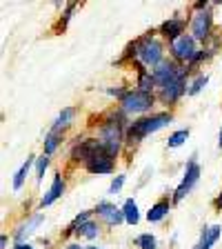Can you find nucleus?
Here are the masks:
<instances>
[{
    "label": "nucleus",
    "mask_w": 222,
    "mask_h": 249,
    "mask_svg": "<svg viewBox=\"0 0 222 249\" xmlns=\"http://www.w3.org/2000/svg\"><path fill=\"white\" fill-rule=\"evenodd\" d=\"M136 245L140 249H155V236L154 233H142V236H138Z\"/></svg>",
    "instance_id": "27"
},
{
    "label": "nucleus",
    "mask_w": 222,
    "mask_h": 249,
    "mask_svg": "<svg viewBox=\"0 0 222 249\" xmlns=\"http://www.w3.org/2000/svg\"><path fill=\"white\" fill-rule=\"evenodd\" d=\"M136 58L140 60L142 67L155 69L165 60V47H162V42L158 40V38L147 34L145 38H140V40L136 42Z\"/></svg>",
    "instance_id": "3"
},
{
    "label": "nucleus",
    "mask_w": 222,
    "mask_h": 249,
    "mask_svg": "<svg viewBox=\"0 0 222 249\" xmlns=\"http://www.w3.org/2000/svg\"><path fill=\"white\" fill-rule=\"evenodd\" d=\"M89 216H91V212H83V213H78V216L73 218V223L67 227V233H76V229L80 227V225H83V223H87V220H89Z\"/></svg>",
    "instance_id": "28"
},
{
    "label": "nucleus",
    "mask_w": 222,
    "mask_h": 249,
    "mask_svg": "<svg viewBox=\"0 0 222 249\" xmlns=\"http://www.w3.org/2000/svg\"><path fill=\"white\" fill-rule=\"evenodd\" d=\"M173 123V116L162 111V114H154V116H145V118H138L127 127V134H124V140L129 145H136L140 140H145L147 136L155 134V131L165 129L167 124Z\"/></svg>",
    "instance_id": "1"
},
{
    "label": "nucleus",
    "mask_w": 222,
    "mask_h": 249,
    "mask_svg": "<svg viewBox=\"0 0 222 249\" xmlns=\"http://www.w3.org/2000/svg\"><path fill=\"white\" fill-rule=\"evenodd\" d=\"M187 91H189V89H187V76H182V78H178V80H173V83L158 89V98L165 105H176Z\"/></svg>",
    "instance_id": "8"
},
{
    "label": "nucleus",
    "mask_w": 222,
    "mask_h": 249,
    "mask_svg": "<svg viewBox=\"0 0 222 249\" xmlns=\"http://www.w3.org/2000/svg\"><path fill=\"white\" fill-rule=\"evenodd\" d=\"M73 116H76V109L73 107H65L58 114V118L53 120V124H51V134H60V129H65V127H69L71 124V120H73Z\"/></svg>",
    "instance_id": "18"
},
{
    "label": "nucleus",
    "mask_w": 222,
    "mask_h": 249,
    "mask_svg": "<svg viewBox=\"0 0 222 249\" xmlns=\"http://www.w3.org/2000/svg\"><path fill=\"white\" fill-rule=\"evenodd\" d=\"M122 213H124V223L129 225H138L140 220V212H138V205H136L134 198H127L122 205Z\"/></svg>",
    "instance_id": "21"
},
{
    "label": "nucleus",
    "mask_w": 222,
    "mask_h": 249,
    "mask_svg": "<svg viewBox=\"0 0 222 249\" xmlns=\"http://www.w3.org/2000/svg\"><path fill=\"white\" fill-rule=\"evenodd\" d=\"M85 249H102V247H85Z\"/></svg>",
    "instance_id": "35"
},
{
    "label": "nucleus",
    "mask_w": 222,
    "mask_h": 249,
    "mask_svg": "<svg viewBox=\"0 0 222 249\" xmlns=\"http://www.w3.org/2000/svg\"><path fill=\"white\" fill-rule=\"evenodd\" d=\"M47 167H49V156L42 154L40 158H36V182H42Z\"/></svg>",
    "instance_id": "24"
},
{
    "label": "nucleus",
    "mask_w": 222,
    "mask_h": 249,
    "mask_svg": "<svg viewBox=\"0 0 222 249\" xmlns=\"http://www.w3.org/2000/svg\"><path fill=\"white\" fill-rule=\"evenodd\" d=\"M185 27H187V22L182 20V18H169V20H165L160 25V34L167 38L169 42H173L176 38H180L182 34H185Z\"/></svg>",
    "instance_id": "13"
},
{
    "label": "nucleus",
    "mask_w": 222,
    "mask_h": 249,
    "mask_svg": "<svg viewBox=\"0 0 222 249\" xmlns=\"http://www.w3.org/2000/svg\"><path fill=\"white\" fill-rule=\"evenodd\" d=\"M116 158L114 156H109L104 149H100L96 156H91L87 162H85V167H87V171L89 174H114V169H116Z\"/></svg>",
    "instance_id": "10"
},
{
    "label": "nucleus",
    "mask_w": 222,
    "mask_h": 249,
    "mask_svg": "<svg viewBox=\"0 0 222 249\" xmlns=\"http://www.w3.org/2000/svg\"><path fill=\"white\" fill-rule=\"evenodd\" d=\"M7 245H9V236L2 233V236H0V249H7Z\"/></svg>",
    "instance_id": "30"
},
{
    "label": "nucleus",
    "mask_w": 222,
    "mask_h": 249,
    "mask_svg": "<svg viewBox=\"0 0 222 249\" xmlns=\"http://www.w3.org/2000/svg\"><path fill=\"white\" fill-rule=\"evenodd\" d=\"M222 236V227L220 225H211V227H205L200 233V240L193 249H211L218 243V238Z\"/></svg>",
    "instance_id": "16"
},
{
    "label": "nucleus",
    "mask_w": 222,
    "mask_h": 249,
    "mask_svg": "<svg viewBox=\"0 0 222 249\" xmlns=\"http://www.w3.org/2000/svg\"><path fill=\"white\" fill-rule=\"evenodd\" d=\"M151 73H154L155 85H158V89H160V87H165V85L178 80V78L187 76V67L178 65L176 60H162L155 69H151Z\"/></svg>",
    "instance_id": "6"
},
{
    "label": "nucleus",
    "mask_w": 222,
    "mask_h": 249,
    "mask_svg": "<svg viewBox=\"0 0 222 249\" xmlns=\"http://www.w3.org/2000/svg\"><path fill=\"white\" fill-rule=\"evenodd\" d=\"M62 194H65V178H62V174H56V176H53L51 187H49V192L40 198V207L45 209V207H49V205H53Z\"/></svg>",
    "instance_id": "14"
},
{
    "label": "nucleus",
    "mask_w": 222,
    "mask_h": 249,
    "mask_svg": "<svg viewBox=\"0 0 222 249\" xmlns=\"http://www.w3.org/2000/svg\"><path fill=\"white\" fill-rule=\"evenodd\" d=\"M211 25H213V18H211V11L202 9L198 14H193V20H191V36L196 40H209L211 36Z\"/></svg>",
    "instance_id": "9"
},
{
    "label": "nucleus",
    "mask_w": 222,
    "mask_h": 249,
    "mask_svg": "<svg viewBox=\"0 0 222 249\" xmlns=\"http://www.w3.org/2000/svg\"><path fill=\"white\" fill-rule=\"evenodd\" d=\"M155 103V96L154 93H147V91H140V89H129L127 91V96H124L122 100H120V107H122L124 114H145V111H149L151 107H154Z\"/></svg>",
    "instance_id": "4"
},
{
    "label": "nucleus",
    "mask_w": 222,
    "mask_h": 249,
    "mask_svg": "<svg viewBox=\"0 0 222 249\" xmlns=\"http://www.w3.org/2000/svg\"><path fill=\"white\" fill-rule=\"evenodd\" d=\"M98 233H100V229H98V225L93 223V220H87V223H83L80 227L76 229V236H85V238H89V240L98 238Z\"/></svg>",
    "instance_id": "22"
},
{
    "label": "nucleus",
    "mask_w": 222,
    "mask_h": 249,
    "mask_svg": "<svg viewBox=\"0 0 222 249\" xmlns=\"http://www.w3.org/2000/svg\"><path fill=\"white\" fill-rule=\"evenodd\" d=\"M198 178H200V165H198L196 160H191L189 165H187V171H185V176H182L180 185H178L176 192H173V205H178V202L185 200V196L193 189V185L198 182Z\"/></svg>",
    "instance_id": "7"
},
{
    "label": "nucleus",
    "mask_w": 222,
    "mask_h": 249,
    "mask_svg": "<svg viewBox=\"0 0 222 249\" xmlns=\"http://www.w3.org/2000/svg\"><path fill=\"white\" fill-rule=\"evenodd\" d=\"M169 212H171V202L167 200V198H162V200H158L154 207L147 212V220H149V223H160V220H162V218H165Z\"/></svg>",
    "instance_id": "17"
},
{
    "label": "nucleus",
    "mask_w": 222,
    "mask_h": 249,
    "mask_svg": "<svg viewBox=\"0 0 222 249\" xmlns=\"http://www.w3.org/2000/svg\"><path fill=\"white\" fill-rule=\"evenodd\" d=\"M102 149V145H100L98 138H87V140H80L76 147L71 149V158L73 160H83L87 162L91 156H96L98 151Z\"/></svg>",
    "instance_id": "12"
},
{
    "label": "nucleus",
    "mask_w": 222,
    "mask_h": 249,
    "mask_svg": "<svg viewBox=\"0 0 222 249\" xmlns=\"http://www.w3.org/2000/svg\"><path fill=\"white\" fill-rule=\"evenodd\" d=\"M124 185V174H120V176H116L114 180H111V185H109V194H118L120 189H122Z\"/></svg>",
    "instance_id": "29"
},
{
    "label": "nucleus",
    "mask_w": 222,
    "mask_h": 249,
    "mask_svg": "<svg viewBox=\"0 0 222 249\" xmlns=\"http://www.w3.org/2000/svg\"><path fill=\"white\" fill-rule=\"evenodd\" d=\"M213 205H216V209H222V194L216 198V200H213Z\"/></svg>",
    "instance_id": "32"
},
{
    "label": "nucleus",
    "mask_w": 222,
    "mask_h": 249,
    "mask_svg": "<svg viewBox=\"0 0 222 249\" xmlns=\"http://www.w3.org/2000/svg\"><path fill=\"white\" fill-rule=\"evenodd\" d=\"M169 49H171V58L176 62H189L196 58L198 49H196V38L191 34H182L180 38H176L173 42H169Z\"/></svg>",
    "instance_id": "5"
},
{
    "label": "nucleus",
    "mask_w": 222,
    "mask_h": 249,
    "mask_svg": "<svg viewBox=\"0 0 222 249\" xmlns=\"http://www.w3.org/2000/svg\"><path fill=\"white\" fill-rule=\"evenodd\" d=\"M58 145H60V134H51V131H49V136L45 138V154L51 156L53 151L58 149Z\"/></svg>",
    "instance_id": "25"
},
{
    "label": "nucleus",
    "mask_w": 222,
    "mask_h": 249,
    "mask_svg": "<svg viewBox=\"0 0 222 249\" xmlns=\"http://www.w3.org/2000/svg\"><path fill=\"white\" fill-rule=\"evenodd\" d=\"M207 83H209V76H205V73H202V76H198L196 80L189 85V91H187V96H196V93H200L202 87H205Z\"/></svg>",
    "instance_id": "26"
},
{
    "label": "nucleus",
    "mask_w": 222,
    "mask_h": 249,
    "mask_svg": "<svg viewBox=\"0 0 222 249\" xmlns=\"http://www.w3.org/2000/svg\"><path fill=\"white\" fill-rule=\"evenodd\" d=\"M11 249H34V247H31L29 243H18L16 247H11Z\"/></svg>",
    "instance_id": "31"
},
{
    "label": "nucleus",
    "mask_w": 222,
    "mask_h": 249,
    "mask_svg": "<svg viewBox=\"0 0 222 249\" xmlns=\"http://www.w3.org/2000/svg\"><path fill=\"white\" fill-rule=\"evenodd\" d=\"M93 212L98 213L100 218H102L107 225H111V227H116V225H120V223H124V213H122V209H118L114 205V202H109V200H100L98 205H96V209Z\"/></svg>",
    "instance_id": "11"
},
{
    "label": "nucleus",
    "mask_w": 222,
    "mask_h": 249,
    "mask_svg": "<svg viewBox=\"0 0 222 249\" xmlns=\"http://www.w3.org/2000/svg\"><path fill=\"white\" fill-rule=\"evenodd\" d=\"M138 89L147 93H154V89H158L154 73L147 71V69H138Z\"/></svg>",
    "instance_id": "19"
},
{
    "label": "nucleus",
    "mask_w": 222,
    "mask_h": 249,
    "mask_svg": "<svg viewBox=\"0 0 222 249\" xmlns=\"http://www.w3.org/2000/svg\"><path fill=\"white\" fill-rule=\"evenodd\" d=\"M218 147H222V129H220V138H218Z\"/></svg>",
    "instance_id": "34"
},
{
    "label": "nucleus",
    "mask_w": 222,
    "mask_h": 249,
    "mask_svg": "<svg viewBox=\"0 0 222 249\" xmlns=\"http://www.w3.org/2000/svg\"><path fill=\"white\" fill-rule=\"evenodd\" d=\"M124 134H127V129H124V116L122 114H114L109 120H104L102 124H100V145H102V149L107 151L109 156H118L120 149H122V142H124Z\"/></svg>",
    "instance_id": "2"
},
{
    "label": "nucleus",
    "mask_w": 222,
    "mask_h": 249,
    "mask_svg": "<svg viewBox=\"0 0 222 249\" xmlns=\"http://www.w3.org/2000/svg\"><path fill=\"white\" fill-rule=\"evenodd\" d=\"M187 138H189V129H178V131H173V134L167 138V147H169V149H176V147L185 145Z\"/></svg>",
    "instance_id": "23"
},
{
    "label": "nucleus",
    "mask_w": 222,
    "mask_h": 249,
    "mask_svg": "<svg viewBox=\"0 0 222 249\" xmlns=\"http://www.w3.org/2000/svg\"><path fill=\"white\" fill-rule=\"evenodd\" d=\"M36 162V158L34 156H29L25 162L20 165V169L16 171V176H14V189L16 192H20L22 189V185H25V178H27V174H29V169H31V165Z\"/></svg>",
    "instance_id": "20"
},
{
    "label": "nucleus",
    "mask_w": 222,
    "mask_h": 249,
    "mask_svg": "<svg viewBox=\"0 0 222 249\" xmlns=\"http://www.w3.org/2000/svg\"><path fill=\"white\" fill-rule=\"evenodd\" d=\"M45 220V213H36V216H31L27 223H22L20 227L14 231V238H16V243H25V238L27 236H31V233L36 231V227Z\"/></svg>",
    "instance_id": "15"
},
{
    "label": "nucleus",
    "mask_w": 222,
    "mask_h": 249,
    "mask_svg": "<svg viewBox=\"0 0 222 249\" xmlns=\"http://www.w3.org/2000/svg\"><path fill=\"white\" fill-rule=\"evenodd\" d=\"M65 249H85V247H80V245H69V247H65Z\"/></svg>",
    "instance_id": "33"
}]
</instances>
